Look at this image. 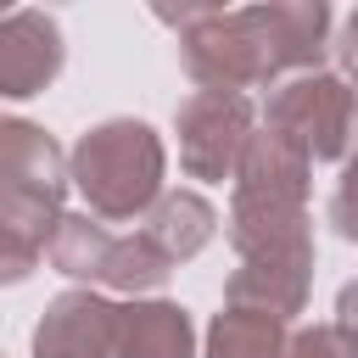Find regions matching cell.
<instances>
[{
	"label": "cell",
	"mask_w": 358,
	"mask_h": 358,
	"mask_svg": "<svg viewBox=\"0 0 358 358\" xmlns=\"http://www.w3.org/2000/svg\"><path fill=\"white\" fill-rule=\"evenodd\" d=\"M56 67V34L39 17H17L0 34V90L6 95H28V84L50 78Z\"/></svg>",
	"instance_id": "obj_1"
}]
</instances>
